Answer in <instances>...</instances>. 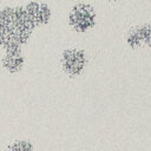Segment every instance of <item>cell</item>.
<instances>
[{
  "instance_id": "obj_1",
  "label": "cell",
  "mask_w": 151,
  "mask_h": 151,
  "mask_svg": "<svg viewBox=\"0 0 151 151\" xmlns=\"http://www.w3.org/2000/svg\"><path fill=\"white\" fill-rule=\"evenodd\" d=\"M96 11L92 6L80 2L74 5L68 13V22L77 32H86L96 25Z\"/></svg>"
},
{
  "instance_id": "obj_2",
  "label": "cell",
  "mask_w": 151,
  "mask_h": 151,
  "mask_svg": "<svg viewBox=\"0 0 151 151\" xmlns=\"http://www.w3.org/2000/svg\"><path fill=\"white\" fill-rule=\"evenodd\" d=\"M86 54L80 48H66L61 53V67L68 76H79L86 66Z\"/></svg>"
},
{
  "instance_id": "obj_3",
  "label": "cell",
  "mask_w": 151,
  "mask_h": 151,
  "mask_svg": "<svg viewBox=\"0 0 151 151\" xmlns=\"http://www.w3.org/2000/svg\"><path fill=\"white\" fill-rule=\"evenodd\" d=\"M126 42L132 48H137L143 45L151 46V22L132 27L127 33Z\"/></svg>"
},
{
  "instance_id": "obj_4",
  "label": "cell",
  "mask_w": 151,
  "mask_h": 151,
  "mask_svg": "<svg viewBox=\"0 0 151 151\" xmlns=\"http://www.w3.org/2000/svg\"><path fill=\"white\" fill-rule=\"evenodd\" d=\"M25 11H26L29 20L32 21V24L34 26L47 24L51 19V15H52L50 7L46 4L39 2V1L28 2L25 7Z\"/></svg>"
},
{
  "instance_id": "obj_5",
  "label": "cell",
  "mask_w": 151,
  "mask_h": 151,
  "mask_svg": "<svg viewBox=\"0 0 151 151\" xmlns=\"http://www.w3.org/2000/svg\"><path fill=\"white\" fill-rule=\"evenodd\" d=\"M25 58L21 54V50H7L2 58V66L11 73L20 71L24 66Z\"/></svg>"
},
{
  "instance_id": "obj_6",
  "label": "cell",
  "mask_w": 151,
  "mask_h": 151,
  "mask_svg": "<svg viewBox=\"0 0 151 151\" xmlns=\"http://www.w3.org/2000/svg\"><path fill=\"white\" fill-rule=\"evenodd\" d=\"M7 147L11 151H35L34 144L25 138H18L14 139L11 144L7 145Z\"/></svg>"
},
{
  "instance_id": "obj_7",
  "label": "cell",
  "mask_w": 151,
  "mask_h": 151,
  "mask_svg": "<svg viewBox=\"0 0 151 151\" xmlns=\"http://www.w3.org/2000/svg\"><path fill=\"white\" fill-rule=\"evenodd\" d=\"M0 151H11V150H9V149H8V147H5V149H1V150H0Z\"/></svg>"
},
{
  "instance_id": "obj_8",
  "label": "cell",
  "mask_w": 151,
  "mask_h": 151,
  "mask_svg": "<svg viewBox=\"0 0 151 151\" xmlns=\"http://www.w3.org/2000/svg\"><path fill=\"white\" fill-rule=\"evenodd\" d=\"M150 1H151V0H150Z\"/></svg>"
}]
</instances>
